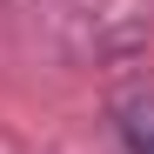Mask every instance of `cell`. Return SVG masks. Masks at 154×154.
Instances as JSON below:
<instances>
[{
  "label": "cell",
  "mask_w": 154,
  "mask_h": 154,
  "mask_svg": "<svg viewBox=\"0 0 154 154\" xmlns=\"http://www.w3.org/2000/svg\"><path fill=\"white\" fill-rule=\"evenodd\" d=\"M121 141H127V154H154V100L121 107Z\"/></svg>",
  "instance_id": "cell-1"
}]
</instances>
